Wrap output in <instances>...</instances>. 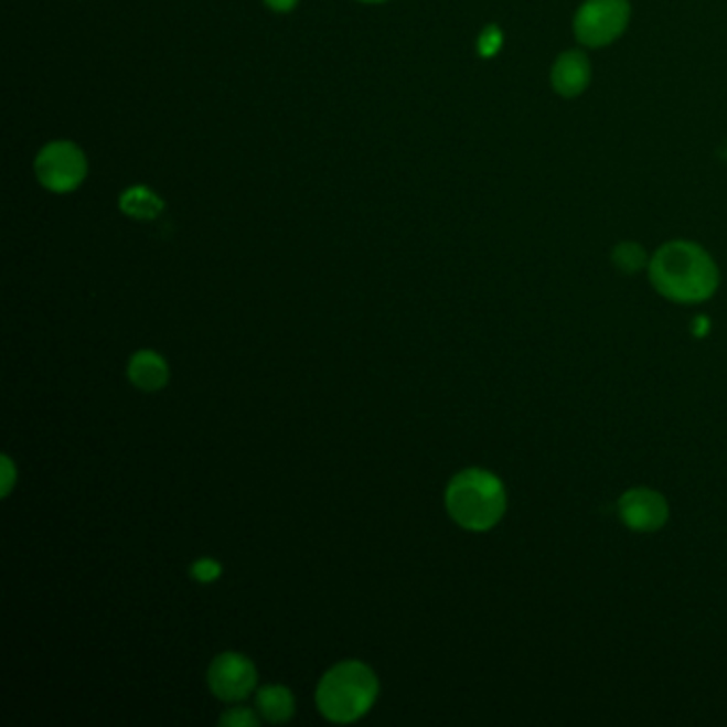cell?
Instances as JSON below:
<instances>
[{
	"label": "cell",
	"mask_w": 727,
	"mask_h": 727,
	"mask_svg": "<svg viewBox=\"0 0 727 727\" xmlns=\"http://www.w3.org/2000/svg\"><path fill=\"white\" fill-rule=\"evenodd\" d=\"M218 724L228 727H254L258 726V717L250 708H231L222 715Z\"/></svg>",
	"instance_id": "15"
},
{
	"label": "cell",
	"mask_w": 727,
	"mask_h": 727,
	"mask_svg": "<svg viewBox=\"0 0 727 727\" xmlns=\"http://www.w3.org/2000/svg\"><path fill=\"white\" fill-rule=\"evenodd\" d=\"M621 521L635 532H655L667 518L664 498L651 489H632L619 502Z\"/></svg>",
	"instance_id": "7"
},
{
	"label": "cell",
	"mask_w": 727,
	"mask_h": 727,
	"mask_svg": "<svg viewBox=\"0 0 727 727\" xmlns=\"http://www.w3.org/2000/svg\"><path fill=\"white\" fill-rule=\"evenodd\" d=\"M265 2H267V7H269V9H274V11H280V13H285V11H290V9H295L299 0H265Z\"/></svg>",
	"instance_id": "17"
},
{
	"label": "cell",
	"mask_w": 727,
	"mask_h": 727,
	"mask_svg": "<svg viewBox=\"0 0 727 727\" xmlns=\"http://www.w3.org/2000/svg\"><path fill=\"white\" fill-rule=\"evenodd\" d=\"M128 378L137 388L146 391V393H154L167 386L169 365L159 352L139 350L128 361Z\"/></svg>",
	"instance_id": "9"
},
{
	"label": "cell",
	"mask_w": 727,
	"mask_h": 727,
	"mask_svg": "<svg viewBox=\"0 0 727 727\" xmlns=\"http://www.w3.org/2000/svg\"><path fill=\"white\" fill-rule=\"evenodd\" d=\"M120 207L122 212L130 216V218H137V221H154L162 212L164 203L160 201L159 196L146 186H135V189H128L122 199H120Z\"/></svg>",
	"instance_id": "11"
},
{
	"label": "cell",
	"mask_w": 727,
	"mask_h": 727,
	"mask_svg": "<svg viewBox=\"0 0 727 727\" xmlns=\"http://www.w3.org/2000/svg\"><path fill=\"white\" fill-rule=\"evenodd\" d=\"M502 45H504V34L493 24L487 26L478 39V52L482 58H493L502 50Z\"/></svg>",
	"instance_id": "13"
},
{
	"label": "cell",
	"mask_w": 727,
	"mask_h": 727,
	"mask_svg": "<svg viewBox=\"0 0 727 727\" xmlns=\"http://www.w3.org/2000/svg\"><path fill=\"white\" fill-rule=\"evenodd\" d=\"M221 574L222 566L218 562H214V559H199V562H194L192 568H190V576H192L194 580L203 582V585H210V582L218 580Z\"/></svg>",
	"instance_id": "14"
},
{
	"label": "cell",
	"mask_w": 727,
	"mask_h": 727,
	"mask_svg": "<svg viewBox=\"0 0 727 727\" xmlns=\"http://www.w3.org/2000/svg\"><path fill=\"white\" fill-rule=\"evenodd\" d=\"M15 475H18V472H15L13 463H11V459L4 455L2 457V498H7L11 493L13 482H15Z\"/></svg>",
	"instance_id": "16"
},
{
	"label": "cell",
	"mask_w": 727,
	"mask_h": 727,
	"mask_svg": "<svg viewBox=\"0 0 727 727\" xmlns=\"http://www.w3.org/2000/svg\"><path fill=\"white\" fill-rule=\"evenodd\" d=\"M655 290L670 301L699 303L715 295L719 269L710 254L694 242H670L649 263Z\"/></svg>",
	"instance_id": "1"
},
{
	"label": "cell",
	"mask_w": 727,
	"mask_h": 727,
	"mask_svg": "<svg viewBox=\"0 0 727 727\" xmlns=\"http://www.w3.org/2000/svg\"><path fill=\"white\" fill-rule=\"evenodd\" d=\"M258 672L253 662L242 653H222L207 672L212 694L222 702L246 699L256 687Z\"/></svg>",
	"instance_id": "6"
},
{
	"label": "cell",
	"mask_w": 727,
	"mask_h": 727,
	"mask_svg": "<svg viewBox=\"0 0 727 727\" xmlns=\"http://www.w3.org/2000/svg\"><path fill=\"white\" fill-rule=\"evenodd\" d=\"M591 84V61L580 50H568L559 54V58L550 68V86L564 98H576L582 95Z\"/></svg>",
	"instance_id": "8"
},
{
	"label": "cell",
	"mask_w": 727,
	"mask_h": 727,
	"mask_svg": "<svg viewBox=\"0 0 727 727\" xmlns=\"http://www.w3.org/2000/svg\"><path fill=\"white\" fill-rule=\"evenodd\" d=\"M256 710L269 724H286L295 715V696L285 685H267L256 694Z\"/></svg>",
	"instance_id": "10"
},
{
	"label": "cell",
	"mask_w": 727,
	"mask_h": 727,
	"mask_svg": "<svg viewBox=\"0 0 727 727\" xmlns=\"http://www.w3.org/2000/svg\"><path fill=\"white\" fill-rule=\"evenodd\" d=\"M361 2H382V0H361Z\"/></svg>",
	"instance_id": "18"
},
{
	"label": "cell",
	"mask_w": 727,
	"mask_h": 727,
	"mask_svg": "<svg viewBox=\"0 0 727 727\" xmlns=\"http://www.w3.org/2000/svg\"><path fill=\"white\" fill-rule=\"evenodd\" d=\"M378 689V678L370 665L342 662L322 676L317 689L318 710L333 724H352L367 715Z\"/></svg>",
	"instance_id": "2"
},
{
	"label": "cell",
	"mask_w": 727,
	"mask_h": 727,
	"mask_svg": "<svg viewBox=\"0 0 727 727\" xmlns=\"http://www.w3.org/2000/svg\"><path fill=\"white\" fill-rule=\"evenodd\" d=\"M39 182L52 192L77 189L88 171L84 152L71 141H54L41 150L34 162Z\"/></svg>",
	"instance_id": "5"
},
{
	"label": "cell",
	"mask_w": 727,
	"mask_h": 727,
	"mask_svg": "<svg viewBox=\"0 0 727 727\" xmlns=\"http://www.w3.org/2000/svg\"><path fill=\"white\" fill-rule=\"evenodd\" d=\"M612 263H614L617 269L623 271V274H635V271H640V269L646 265V254H644V250H642L638 244H633V242H623V244H619V246L614 248V253H612Z\"/></svg>",
	"instance_id": "12"
},
{
	"label": "cell",
	"mask_w": 727,
	"mask_h": 727,
	"mask_svg": "<svg viewBox=\"0 0 727 727\" xmlns=\"http://www.w3.org/2000/svg\"><path fill=\"white\" fill-rule=\"evenodd\" d=\"M630 0H585L574 15L576 41L585 47H606L628 31Z\"/></svg>",
	"instance_id": "4"
},
{
	"label": "cell",
	"mask_w": 727,
	"mask_h": 727,
	"mask_svg": "<svg viewBox=\"0 0 727 727\" xmlns=\"http://www.w3.org/2000/svg\"><path fill=\"white\" fill-rule=\"evenodd\" d=\"M446 507L463 530L487 532L506 512V491L498 475L487 470H466L450 480Z\"/></svg>",
	"instance_id": "3"
}]
</instances>
